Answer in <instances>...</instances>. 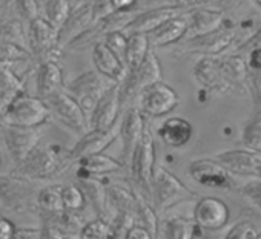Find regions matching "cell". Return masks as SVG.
<instances>
[{"instance_id": "1", "label": "cell", "mask_w": 261, "mask_h": 239, "mask_svg": "<svg viewBox=\"0 0 261 239\" xmlns=\"http://www.w3.org/2000/svg\"><path fill=\"white\" fill-rule=\"evenodd\" d=\"M71 163L74 161L69 151H62L54 144H39L31 155L17 166V172L28 180H48L63 172Z\"/></svg>"}, {"instance_id": "2", "label": "cell", "mask_w": 261, "mask_h": 239, "mask_svg": "<svg viewBox=\"0 0 261 239\" xmlns=\"http://www.w3.org/2000/svg\"><path fill=\"white\" fill-rule=\"evenodd\" d=\"M149 198L154 208L159 213H165L185 201L197 199V193L186 187V184H183L181 180L171 170L163 166H157L151 181Z\"/></svg>"}, {"instance_id": "3", "label": "cell", "mask_w": 261, "mask_h": 239, "mask_svg": "<svg viewBox=\"0 0 261 239\" xmlns=\"http://www.w3.org/2000/svg\"><path fill=\"white\" fill-rule=\"evenodd\" d=\"M49 116L51 112L45 100L22 92L8 106L0 123L19 128H40Z\"/></svg>"}, {"instance_id": "4", "label": "cell", "mask_w": 261, "mask_h": 239, "mask_svg": "<svg viewBox=\"0 0 261 239\" xmlns=\"http://www.w3.org/2000/svg\"><path fill=\"white\" fill-rule=\"evenodd\" d=\"M39 190L33 180L17 175L0 176V204L13 213L23 215L37 208Z\"/></svg>"}, {"instance_id": "5", "label": "cell", "mask_w": 261, "mask_h": 239, "mask_svg": "<svg viewBox=\"0 0 261 239\" xmlns=\"http://www.w3.org/2000/svg\"><path fill=\"white\" fill-rule=\"evenodd\" d=\"M112 84H114V81H111L109 78L103 77L100 72L89 71V72H85V74L79 75L77 78H74L66 86L65 91L72 98L77 100V103L80 104V107L86 113L88 120H91V115H92L98 100L103 97V94Z\"/></svg>"}, {"instance_id": "6", "label": "cell", "mask_w": 261, "mask_h": 239, "mask_svg": "<svg viewBox=\"0 0 261 239\" xmlns=\"http://www.w3.org/2000/svg\"><path fill=\"white\" fill-rule=\"evenodd\" d=\"M133 181L146 198L151 193V181L155 172V143L151 131L146 128L143 138L137 144L133 157L129 161Z\"/></svg>"}, {"instance_id": "7", "label": "cell", "mask_w": 261, "mask_h": 239, "mask_svg": "<svg viewBox=\"0 0 261 239\" xmlns=\"http://www.w3.org/2000/svg\"><path fill=\"white\" fill-rule=\"evenodd\" d=\"M160 80H162V65L155 52L151 49L146 58L142 62V65L133 71H127L126 78L123 80V83H120L123 106L137 100V97L145 87Z\"/></svg>"}, {"instance_id": "8", "label": "cell", "mask_w": 261, "mask_h": 239, "mask_svg": "<svg viewBox=\"0 0 261 239\" xmlns=\"http://www.w3.org/2000/svg\"><path fill=\"white\" fill-rule=\"evenodd\" d=\"M178 94L163 80L149 84L137 97V107L148 116H165L178 106Z\"/></svg>"}, {"instance_id": "9", "label": "cell", "mask_w": 261, "mask_h": 239, "mask_svg": "<svg viewBox=\"0 0 261 239\" xmlns=\"http://www.w3.org/2000/svg\"><path fill=\"white\" fill-rule=\"evenodd\" d=\"M188 172L191 178L203 187L218 190L237 189L232 173L215 158H197L189 163Z\"/></svg>"}, {"instance_id": "10", "label": "cell", "mask_w": 261, "mask_h": 239, "mask_svg": "<svg viewBox=\"0 0 261 239\" xmlns=\"http://www.w3.org/2000/svg\"><path fill=\"white\" fill-rule=\"evenodd\" d=\"M45 101L49 107L51 115H54L63 126H66L68 129L80 135L88 132L89 120L86 113L83 112L77 100L72 98L65 89L49 97Z\"/></svg>"}, {"instance_id": "11", "label": "cell", "mask_w": 261, "mask_h": 239, "mask_svg": "<svg viewBox=\"0 0 261 239\" xmlns=\"http://www.w3.org/2000/svg\"><path fill=\"white\" fill-rule=\"evenodd\" d=\"M40 138L42 135L39 128H19L7 125H4L2 128V140L11 160L17 166L23 163L40 144Z\"/></svg>"}, {"instance_id": "12", "label": "cell", "mask_w": 261, "mask_h": 239, "mask_svg": "<svg viewBox=\"0 0 261 239\" xmlns=\"http://www.w3.org/2000/svg\"><path fill=\"white\" fill-rule=\"evenodd\" d=\"M230 218L229 205L215 196H203L197 199L192 219L198 228L204 231H218L226 227Z\"/></svg>"}, {"instance_id": "13", "label": "cell", "mask_w": 261, "mask_h": 239, "mask_svg": "<svg viewBox=\"0 0 261 239\" xmlns=\"http://www.w3.org/2000/svg\"><path fill=\"white\" fill-rule=\"evenodd\" d=\"M237 29L233 26H223L209 34L192 36L181 45V49L192 54H201L203 57L221 55L233 43Z\"/></svg>"}, {"instance_id": "14", "label": "cell", "mask_w": 261, "mask_h": 239, "mask_svg": "<svg viewBox=\"0 0 261 239\" xmlns=\"http://www.w3.org/2000/svg\"><path fill=\"white\" fill-rule=\"evenodd\" d=\"M189 8L191 7L188 5H166V7H157V8L142 11L127 25L124 33L126 34H149L159 26H162L165 22L186 14Z\"/></svg>"}, {"instance_id": "15", "label": "cell", "mask_w": 261, "mask_h": 239, "mask_svg": "<svg viewBox=\"0 0 261 239\" xmlns=\"http://www.w3.org/2000/svg\"><path fill=\"white\" fill-rule=\"evenodd\" d=\"M121 107H123V101H121L120 83H114L98 100L89 120L91 128L97 131H109L115 128Z\"/></svg>"}, {"instance_id": "16", "label": "cell", "mask_w": 261, "mask_h": 239, "mask_svg": "<svg viewBox=\"0 0 261 239\" xmlns=\"http://www.w3.org/2000/svg\"><path fill=\"white\" fill-rule=\"evenodd\" d=\"M146 131V123H145V115L137 106H127L121 125L118 128V135L121 137V144H123V163H129L130 157H133L137 144L143 138V134Z\"/></svg>"}, {"instance_id": "17", "label": "cell", "mask_w": 261, "mask_h": 239, "mask_svg": "<svg viewBox=\"0 0 261 239\" xmlns=\"http://www.w3.org/2000/svg\"><path fill=\"white\" fill-rule=\"evenodd\" d=\"M194 77L203 87H206L211 92L221 95L233 92V87L224 77L218 55L201 57L194 66Z\"/></svg>"}, {"instance_id": "18", "label": "cell", "mask_w": 261, "mask_h": 239, "mask_svg": "<svg viewBox=\"0 0 261 239\" xmlns=\"http://www.w3.org/2000/svg\"><path fill=\"white\" fill-rule=\"evenodd\" d=\"M220 161L232 175L258 178V170L261 166V155L249 149H230L220 152L214 157Z\"/></svg>"}, {"instance_id": "19", "label": "cell", "mask_w": 261, "mask_h": 239, "mask_svg": "<svg viewBox=\"0 0 261 239\" xmlns=\"http://www.w3.org/2000/svg\"><path fill=\"white\" fill-rule=\"evenodd\" d=\"M94 14H92V4L85 2L79 8L72 10L68 20L63 23V26L59 31V49L72 45L77 39H80L85 33H88L92 26Z\"/></svg>"}, {"instance_id": "20", "label": "cell", "mask_w": 261, "mask_h": 239, "mask_svg": "<svg viewBox=\"0 0 261 239\" xmlns=\"http://www.w3.org/2000/svg\"><path fill=\"white\" fill-rule=\"evenodd\" d=\"M92 62L95 71L114 83H123V80L127 75V68L124 62L105 42H97L94 45Z\"/></svg>"}, {"instance_id": "21", "label": "cell", "mask_w": 261, "mask_h": 239, "mask_svg": "<svg viewBox=\"0 0 261 239\" xmlns=\"http://www.w3.org/2000/svg\"><path fill=\"white\" fill-rule=\"evenodd\" d=\"M118 137V128H112L109 131H97L91 129L86 134L82 135V138L75 143V146L69 151L71 158L74 163H77L80 158L95 155V154H103L106 147H109L115 138Z\"/></svg>"}, {"instance_id": "22", "label": "cell", "mask_w": 261, "mask_h": 239, "mask_svg": "<svg viewBox=\"0 0 261 239\" xmlns=\"http://www.w3.org/2000/svg\"><path fill=\"white\" fill-rule=\"evenodd\" d=\"M59 28L46 17H37L30 22V46L31 52L48 54L59 49Z\"/></svg>"}, {"instance_id": "23", "label": "cell", "mask_w": 261, "mask_h": 239, "mask_svg": "<svg viewBox=\"0 0 261 239\" xmlns=\"http://www.w3.org/2000/svg\"><path fill=\"white\" fill-rule=\"evenodd\" d=\"M192 134H194L192 125L183 116L166 118L157 131V135L162 140V143L171 149L185 147L191 141Z\"/></svg>"}, {"instance_id": "24", "label": "cell", "mask_w": 261, "mask_h": 239, "mask_svg": "<svg viewBox=\"0 0 261 239\" xmlns=\"http://www.w3.org/2000/svg\"><path fill=\"white\" fill-rule=\"evenodd\" d=\"M124 163L105 154H95L77 161V178H98L121 172Z\"/></svg>"}, {"instance_id": "25", "label": "cell", "mask_w": 261, "mask_h": 239, "mask_svg": "<svg viewBox=\"0 0 261 239\" xmlns=\"http://www.w3.org/2000/svg\"><path fill=\"white\" fill-rule=\"evenodd\" d=\"M186 17L189 22V31H194V36L209 34L224 26V14L221 10L195 7L189 8Z\"/></svg>"}, {"instance_id": "26", "label": "cell", "mask_w": 261, "mask_h": 239, "mask_svg": "<svg viewBox=\"0 0 261 239\" xmlns=\"http://www.w3.org/2000/svg\"><path fill=\"white\" fill-rule=\"evenodd\" d=\"M189 31V22L186 14L174 17L165 22L162 26L148 34L149 43L154 48H166L169 45L178 43Z\"/></svg>"}, {"instance_id": "27", "label": "cell", "mask_w": 261, "mask_h": 239, "mask_svg": "<svg viewBox=\"0 0 261 239\" xmlns=\"http://www.w3.org/2000/svg\"><path fill=\"white\" fill-rule=\"evenodd\" d=\"M37 94L42 100H48L57 92L63 91V72L54 60H45L37 69Z\"/></svg>"}, {"instance_id": "28", "label": "cell", "mask_w": 261, "mask_h": 239, "mask_svg": "<svg viewBox=\"0 0 261 239\" xmlns=\"http://www.w3.org/2000/svg\"><path fill=\"white\" fill-rule=\"evenodd\" d=\"M106 196L109 208H114V215L117 213H134L137 215V198L136 190L127 186L112 183L106 186Z\"/></svg>"}, {"instance_id": "29", "label": "cell", "mask_w": 261, "mask_h": 239, "mask_svg": "<svg viewBox=\"0 0 261 239\" xmlns=\"http://www.w3.org/2000/svg\"><path fill=\"white\" fill-rule=\"evenodd\" d=\"M165 239H195L198 225L194 219L181 215H169L162 222Z\"/></svg>"}, {"instance_id": "30", "label": "cell", "mask_w": 261, "mask_h": 239, "mask_svg": "<svg viewBox=\"0 0 261 239\" xmlns=\"http://www.w3.org/2000/svg\"><path fill=\"white\" fill-rule=\"evenodd\" d=\"M79 186L83 189L86 199L94 207L97 216L108 219V196L106 186H103L97 178H79Z\"/></svg>"}, {"instance_id": "31", "label": "cell", "mask_w": 261, "mask_h": 239, "mask_svg": "<svg viewBox=\"0 0 261 239\" xmlns=\"http://www.w3.org/2000/svg\"><path fill=\"white\" fill-rule=\"evenodd\" d=\"M151 51V43L148 34H129L127 46L124 52V65L127 71H133L142 65Z\"/></svg>"}, {"instance_id": "32", "label": "cell", "mask_w": 261, "mask_h": 239, "mask_svg": "<svg viewBox=\"0 0 261 239\" xmlns=\"http://www.w3.org/2000/svg\"><path fill=\"white\" fill-rule=\"evenodd\" d=\"M62 189L63 186H59V184H49V186L40 187L37 193V208L42 213V216H49V215H57V213L65 212Z\"/></svg>"}, {"instance_id": "33", "label": "cell", "mask_w": 261, "mask_h": 239, "mask_svg": "<svg viewBox=\"0 0 261 239\" xmlns=\"http://www.w3.org/2000/svg\"><path fill=\"white\" fill-rule=\"evenodd\" d=\"M136 198H137V222L145 225L154 239H159V233H160V218H159V212L154 208L152 204H149L148 198L140 192L136 190Z\"/></svg>"}, {"instance_id": "34", "label": "cell", "mask_w": 261, "mask_h": 239, "mask_svg": "<svg viewBox=\"0 0 261 239\" xmlns=\"http://www.w3.org/2000/svg\"><path fill=\"white\" fill-rule=\"evenodd\" d=\"M0 45H11L31 52L30 39H27L19 20H8L0 25Z\"/></svg>"}, {"instance_id": "35", "label": "cell", "mask_w": 261, "mask_h": 239, "mask_svg": "<svg viewBox=\"0 0 261 239\" xmlns=\"http://www.w3.org/2000/svg\"><path fill=\"white\" fill-rule=\"evenodd\" d=\"M80 239H118V234L112 222L106 218H94L86 221L83 228L79 233Z\"/></svg>"}, {"instance_id": "36", "label": "cell", "mask_w": 261, "mask_h": 239, "mask_svg": "<svg viewBox=\"0 0 261 239\" xmlns=\"http://www.w3.org/2000/svg\"><path fill=\"white\" fill-rule=\"evenodd\" d=\"M247 68H249L247 89L253 97L255 107L261 110V52L258 51L249 52Z\"/></svg>"}, {"instance_id": "37", "label": "cell", "mask_w": 261, "mask_h": 239, "mask_svg": "<svg viewBox=\"0 0 261 239\" xmlns=\"http://www.w3.org/2000/svg\"><path fill=\"white\" fill-rule=\"evenodd\" d=\"M71 13L72 10L69 0H48L45 4V17L59 29L68 20Z\"/></svg>"}, {"instance_id": "38", "label": "cell", "mask_w": 261, "mask_h": 239, "mask_svg": "<svg viewBox=\"0 0 261 239\" xmlns=\"http://www.w3.org/2000/svg\"><path fill=\"white\" fill-rule=\"evenodd\" d=\"M241 141L246 149L261 155V115L253 116L246 123L241 134Z\"/></svg>"}, {"instance_id": "39", "label": "cell", "mask_w": 261, "mask_h": 239, "mask_svg": "<svg viewBox=\"0 0 261 239\" xmlns=\"http://www.w3.org/2000/svg\"><path fill=\"white\" fill-rule=\"evenodd\" d=\"M62 198L65 210L69 212H82L86 207V195L79 184H68L62 189Z\"/></svg>"}, {"instance_id": "40", "label": "cell", "mask_w": 261, "mask_h": 239, "mask_svg": "<svg viewBox=\"0 0 261 239\" xmlns=\"http://www.w3.org/2000/svg\"><path fill=\"white\" fill-rule=\"evenodd\" d=\"M258 230L250 221H240L229 228L224 239H256Z\"/></svg>"}, {"instance_id": "41", "label": "cell", "mask_w": 261, "mask_h": 239, "mask_svg": "<svg viewBox=\"0 0 261 239\" xmlns=\"http://www.w3.org/2000/svg\"><path fill=\"white\" fill-rule=\"evenodd\" d=\"M127 34L124 31H112L105 36V43L124 62V52L127 46Z\"/></svg>"}, {"instance_id": "42", "label": "cell", "mask_w": 261, "mask_h": 239, "mask_svg": "<svg viewBox=\"0 0 261 239\" xmlns=\"http://www.w3.org/2000/svg\"><path fill=\"white\" fill-rule=\"evenodd\" d=\"M238 192L249 199L258 210H261V180L250 181L238 189Z\"/></svg>"}, {"instance_id": "43", "label": "cell", "mask_w": 261, "mask_h": 239, "mask_svg": "<svg viewBox=\"0 0 261 239\" xmlns=\"http://www.w3.org/2000/svg\"><path fill=\"white\" fill-rule=\"evenodd\" d=\"M19 13L27 20H34L39 17V0H16Z\"/></svg>"}, {"instance_id": "44", "label": "cell", "mask_w": 261, "mask_h": 239, "mask_svg": "<svg viewBox=\"0 0 261 239\" xmlns=\"http://www.w3.org/2000/svg\"><path fill=\"white\" fill-rule=\"evenodd\" d=\"M92 14H94V22L98 23L100 20H103L105 17L111 16L114 11L111 0H92Z\"/></svg>"}, {"instance_id": "45", "label": "cell", "mask_w": 261, "mask_h": 239, "mask_svg": "<svg viewBox=\"0 0 261 239\" xmlns=\"http://www.w3.org/2000/svg\"><path fill=\"white\" fill-rule=\"evenodd\" d=\"M123 239H154V237L145 225L137 222L136 225H133L124 233Z\"/></svg>"}, {"instance_id": "46", "label": "cell", "mask_w": 261, "mask_h": 239, "mask_svg": "<svg viewBox=\"0 0 261 239\" xmlns=\"http://www.w3.org/2000/svg\"><path fill=\"white\" fill-rule=\"evenodd\" d=\"M13 239H43V228H31V227L17 228Z\"/></svg>"}, {"instance_id": "47", "label": "cell", "mask_w": 261, "mask_h": 239, "mask_svg": "<svg viewBox=\"0 0 261 239\" xmlns=\"http://www.w3.org/2000/svg\"><path fill=\"white\" fill-rule=\"evenodd\" d=\"M17 227L5 216H0V239H13Z\"/></svg>"}, {"instance_id": "48", "label": "cell", "mask_w": 261, "mask_h": 239, "mask_svg": "<svg viewBox=\"0 0 261 239\" xmlns=\"http://www.w3.org/2000/svg\"><path fill=\"white\" fill-rule=\"evenodd\" d=\"M43 239H68V234L60 230L57 225L53 224H43Z\"/></svg>"}, {"instance_id": "49", "label": "cell", "mask_w": 261, "mask_h": 239, "mask_svg": "<svg viewBox=\"0 0 261 239\" xmlns=\"http://www.w3.org/2000/svg\"><path fill=\"white\" fill-rule=\"evenodd\" d=\"M244 48L249 49V52H250V51H258V52H261V28H259V29L246 42Z\"/></svg>"}, {"instance_id": "50", "label": "cell", "mask_w": 261, "mask_h": 239, "mask_svg": "<svg viewBox=\"0 0 261 239\" xmlns=\"http://www.w3.org/2000/svg\"><path fill=\"white\" fill-rule=\"evenodd\" d=\"M137 0H111L114 11H130Z\"/></svg>"}, {"instance_id": "51", "label": "cell", "mask_w": 261, "mask_h": 239, "mask_svg": "<svg viewBox=\"0 0 261 239\" xmlns=\"http://www.w3.org/2000/svg\"><path fill=\"white\" fill-rule=\"evenodd\" d=\"M215 4L218 5V10H232L241 4V0H215Z\"/></svg>"}, {"instance_id": "52", "label": "cell", "mask_w": 261, "mask_h": 239, "mask_svg": "<svg viewBox=\"0 0 261 239\" xmlns=\"http://www.w3.org/2000/svg\"><path fill=\"white\" fill-rule=\"evenodd\" d=\"M17 62H20V60H17ZM14 63H16L14 60L0 58V74L5 72V71H7V69H10V68H13V65H14Z\"/></svg>"}, {"instance_id": "53", "label": "cell", "mask_w": 261, "mask_h": 239, "mask_svg": "<svg viewBox=\"0 0 261 239\" xmlns=\"http://www.w3.org/2000/svg\"><path fill=\"white\" fill-rule=\"evenodd\" d=\"M201 4H207V2H215V0H200Z\"/></svg>"}, {"instance_id": "54", "label": "cell", "mask_w": 261, "mask_h": 239, "mask_svg": "<svg viewBox=\"0 0 261 239\" xmlns=\"http://www.w3.org/2000/svg\"><path fill=\"white\" fill-rule=\"evenodd\" d=\"M5 4H7V0H0V8H2V7H4Z\"/></svg>"}, {"instance_id": "55", "label": "cell", "mask_w": 261, "mask_h": 239, "mask_svg": "<svg viewBox=\"0 0 261 239\" xmlns=\"http://www.w3.org/2000/svg\"><path fill=\"white\" fill-rule=\"evenodd\" d=\"M256 180H261V166H259V170H258V178Z\"/></svg>"}, {"instance_id": "56", "label": "cell", "mask_w": 261, "mask_h": 239, "mask_svg": "<svg viewBox=\"0 0 261 239\" xmlns=\"http://www.w3.org/2000/svg\"><path fill=\"white\" fill-rule=\"evenodd\" d=\"M256 239H261V230H258V234H256Z\"/></svg>"}, {"instance_id": "57", "label": "cell", "mask_w": 261, "mask_h": 239, "mask_svg": "<svg viewBox=\"0 0 261 239\" xmlns=\"http://www.w3.org/2000/svg\"><path fill=\"white\" fill-rule=\"evenodd\" d=\"M255 4H256L258 7H261V0H255Z\"/></svg>"}, {"instance_id": "58", "label": "cell", "mask_w": 261, "mask_h": 239, "mask_svg": "<svg viewBox=\"0 0 261 239\" xmlns=\"http://www.w3.org/2000/svg\"><path fill=\"white\" fill-rule=\"evenodd\" d=\"M2 128H4V126H0V137H2Z\"/></svg>"}, {"instance_id": "59", "label": "cell", "mask_w": 261, "mask_h": 239, "mask_svg": "<svg viewBox=\"0 0 261 239\" xmlns=\"http://www.w3.org/2000/svg\"><path fill=\"white\" fill-rule=\"evenodd\" d=\"M88 2H92V0H88Z\"/></svg>"}, {"instance_id": "60", "label": "cell", "mask_w": 261, "mask_h": 239, "mask_svg": "<svg viewBox=\"0 0 261 239\" xmlns=\"http://www.w3.org/2000/svg\"><path fill=\"white\" fill-rule=\"evenodd\" d=\"M0 216H2V215H0Z\"/></svg>"}]
</instances>
